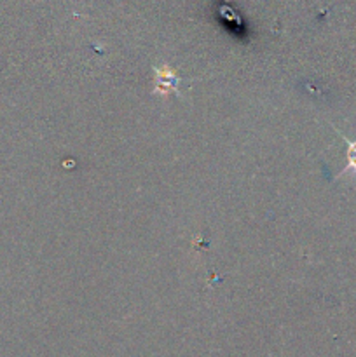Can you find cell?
<instances>
[{"label":"cell","mask_w":356,"mask_h":357,"mask_svg":"<svg viewBox=\"0 0 356 357\" xmlns=\"http://www.w3.org/2000/svg\"><path fill=\"white\" fill-rule=\"evenodd\" d=\"M154 73H156V87H154V93L161 94V96H166L170 91H173L177 96L180 94L178 93V84H180L181 79L173 68H170L168 65L156 66Z\"/></svg>","instance_id":"obj_1"},{"label":"cell","mask_w":356,"mask_h":357,"mask_svg":"<svg viewBox=\"0 0 356 357\" xmlns=\"http://www.w3.org/2000/svg\"><path fill=\"white\" fill-rule=\"evenodd\" d=\"M341 138L348 145V150H346V167L337 174V178H342L344 174H351L356 178V139H349L342 135Z\"/></svg>","instance_id":"obj_2"}]
</instances>
